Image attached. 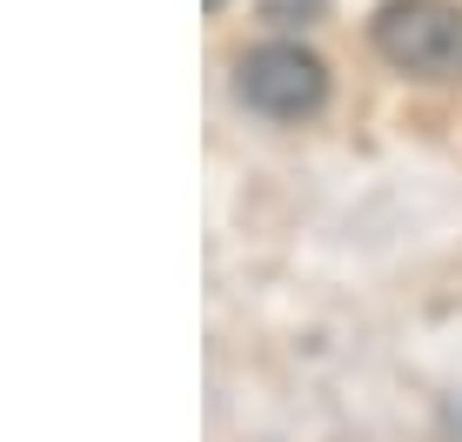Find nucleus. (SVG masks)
Wrapping results in <instances>:
<instances>
[{
  "instance_id": "f257e3e1",
  "label": "nucleus",
  "mask_w": 462,
  "mask_h": 442,
  "mask_svg": "<svg viewBox=\"0 0 462 442\" xmlns=\"http://www.w3.org/2000/svg\"><path fill=\"white\" fill-rule=\"evenodd\" d=\"M375 54L416 81H462V7L456 0H389L369 21Z\"/></svg>"
},
{
  "instance_id": "f03ea898",
  "label": "nucleus",
  "mask_w": 462,
  "mask_h": 442,
  "mask_svg": "<svg viewBox=\"0 0 462 442\" xmlns=\"http://www.w3.org/2000/svg\"><path fill=\"white\" fill-rule=\"evenodd\" d=\"M235 94L268 121H309L328 101V68L301 41H262L235 60Z\"/></svg>"
},
{
  "instance_id": "7ed1b4c3",
  "label": "nucleus",
  "mask_w": 462,
  "mask_h": 442,
  "mask_svg": "<svg viewBox=\"0 0 462 442\" xmlns=\"http://www.w3.org/2000/svg\"><path fill=\"white\" fill-rule=\"evenodd\" d=\"M322 0H268V21H315Z\"/></svg>"
},
{
  "instance_id": "20e7f679",
  "label": "nucleus",
  "mask_w": 462,
  "mask_h": 442,
  "mask_svg": "<svg viewBox=\"0 0 462 442\" xmlns=\"http://www.w3.org/2000/svg\"><path fill=\"white\" fill-rule=\"evenodd\" d=\"M208 7H221V0H208Z\"/></svg>"
}]
</instances>
